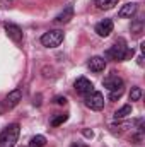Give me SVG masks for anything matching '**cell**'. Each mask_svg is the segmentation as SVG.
<instances>
[{
    "label": "cell",
    "mask_w": 145,
    "mask_h": 147,
    "mask_svg": "<svg viewBox=\"0 0 145 147\" xmlns=\"http://www.w3.org/2000/svg\"><path fill=\"white\" fill-rule=\"evenodd\" d=\"M19 132H21L19 123H12L5 127L3 132L0 134V147H14L19 139Z\"/></svg>",
    "instance_id": "2"
},
{
    "label": "cell",
    "mask_w": 145,
    "mask_h": 147,
    "mask_svg": "<svg viewBox=\"0 0 145 147\" xmlns=\"http://www.w3.org/2000/svg\"><path fill=\"white\" fill-rule=\"evenodd\" d=\"M128 115H132V105H125V106H121L119 110L114 113V118H116V120H123V118H126Z\"/></svg>",
    "instance_id": "14"
},
{
    "label": "cell",
    "mask_w": 145,
    "mask_h": 147,
    "mask_svg": "<svg viewBox=\"0 0 145 147\" xmlns=\"http://www.w3.org/2000/svg\"><path fill=\"white\" fill-rule=\"evenodd\" d=\"M118 3V0H96V7L99 10H109Z\"/></svg>",
    "instance_id": "13"
},
{
    "label": "cell",
    "mask_w": 145,
    "mask_h": 147,
    "mask_svg": "<svg viewBox=\"0 0 145 147\" xmlns=\"http://www.w3.org/2000/svg\"><path fill=\"white\" fill-rule=\"evenodd\" d=\"M142 98V89L140 87H133L130 92V101H138Z\"/></svg>",
    "instance_id": "18"
},
{
    "label": "cell",
    "mask_w": 145,
    "mask_h": 147,
    "mask_svg": "<svg viewBox=\"0 0 145 147\" xmlns=\"http://www.w3.org/2000/svg\"><path fill=\"white\" fill-rule=\"evenodd\" d=\"M137 60H138V65H140V67H142V65H144V55H140V57H138V58H137Z\"/></svg>",
    "instance_id": "24"
},
{
    "label": "cell",
    "mask_w": 145,
    "mask_h": 147,
    "mask_svg": "<svg viewBox=\"0 0 145 147\" xmlns=\"http://www.w3.org/2000/svg\"><path fill=\"white\" fill-rule=\"evenodd\" d=\"M70 147H87V146H85V144H82V142H73Z\"/></svg>",
    "instance_id": "23"
},
{
    "label": "cell",
    "mask_w": 145,
    "mask_h": 147,
    "mask_svg": "<svg viewBox=\"0 0 145 147\" xmlns=\"http://www.w3.org/2000/svg\"><path fill=\"white\" fill-rule=\"evenodd\" d=\"M0 5L3 9H9V7H12V0H0Z\"/></svg>",
    "instance_id": "21"
},
{
    "label": "cell",
    "mask_w": 145,
    "mask_h": 147,
    "mask_svg": "<svg viewBox=\"0 0 145 147\" xmlns=\"http://www.w3.org/2000/svg\"><path fill=\"white\" fill-rule=\"evenodd\" d=\"M113 28H114V24H113V21L111 19H104V21H101V22H97L96 24V33H97V36L101 38H108L111 33H113Z\"/></svg>",
    "instance_id": "8"
},
{
    "label": "cell",
    "mask_w": 145,
    "mask_h": 147,
    "mask_svg": "<svg viewBox=\"0 0 145 147\" xmlns=\"http://www.w3.org/2000/svg\"><path fill=\"white\" fill-rule=\"evenodd\" d=\"M142 29H144V21H142V19H137V21L132 24V33H133L135 36H140Z\"/></svg>",
    "instance_id": "16"
},
{
    "label": "cell",
    "mask_w": 145,
    "mask_h": 147,
    "mask_svg": "<svg viewBox=\"0 0 145 147\" xmlns=\"http://www.w3.org/2000/svg\"><path fill=\"white\" fill-rule=\"evenodd\" d=\"M62 41H63V31L60 29H51L41 36V45L46 48H56L62 45Z\"/></svg>",
    "instance_id": "3"
},
{
    "label": "cell",
    "mask_w": 145,
    "mask_h": 147,
    "mask_svg": "<svg viewBox=\"0 0 145 147\" xmlns=\"http://www.w3.org/2000/svg\"><path fill=\"white\" fill-rule=\"evenodd\" d=\"M70 19H73V5H67L56 17H55V22H60V24H67Z\"/></svg>",
    "instance_id": "11"
},
{
    "label": "cell",
    "mask_w": 145,
    "mask_h": 147,
    "mask_svg": "<svg viewBox=\"0 0 145 147\" xmlns=\"http://www.w3.org/2000/svg\"><path fill=\"white\" fill-rule=\"evenodd\" d=\"M3 29H5L7 36L10 38L14 43H21V41H22V29H21L17 24H12V22H5V24H3Z\"/></svg>",
    "instance_id": "7"
},
{
    "label": "cell",
    "mask_w": 145,
    "mask_h": 147,
    "mask_svg": "<svg viewBox=\"0 0 145 147\" xmlns=\"http://www.w3.org/2000/svg\"><path fill=\"white\" fill-rule=\"evenodd\" d=\"M21 99H22V89H14V91H10V92L7 94V98H5V108L10 110V108L17 106Z\"/></svg>",
    "instance_id": "9"
},
{
    "label": "cell",
    "mask_w": 145,
    "mask_h": 147,
    "mask_svg": "<svg viewBox=\"0 0 145 147\" xmlns=\"http://www.w3.org/2000/svg\"><path fill=\"white\" fill-rule=\"evenodd\" d=\"M68 120V115H58V116H55L53 120H51V127H58V125H62L63 121H67Z\"/></svg>",
    "instance_id": "17"
},
{
    "label": "cell",
    "mask_w": 145,
    "mask_h": 147,
    "mask_svg": "<svg viewBox=\"0 0 145 147\" xmlns=\"http://www.w3.org/2000/svg\"><path fill=\"white\" fill-rule=\"evenodd\" d=\"M53 103L55 105H60V106H65L67 105V98L65 96H55L53 98Z\"/></svg>",
    "instance_id": "20"
},
{
    "label": "cell",
    "mask_w": 145,
    "mask_h": 147,
    "mask_svg": "<svg viewBox=\"0 0 145 147\" xmlns=\"http://www.w3.org/2000/svg\"><path fill=\"white\" fill-rule=\"evenodd\" d=\"M133 53H135V51H133V48L126 46V41H125L123 38H119V39H116V43L109 48L104 55H106V58H109V60L123 62V60L132 58V57H133Z\"/></svg>",
    "instance_id": "1"
},
{
    "label": "cell",
    "mask_w": 145,
    "mask_h": 147,
    "mask_svg": "<svg viewBox=\"0 0 145 147\" xmlns=\"http://www.w3.org/2000/svg\"><path fill=\"white\" fill-rule=\"evenodd\" d=\"M87 67H89L92 72L99 74V72H103V70L106 69V60H104L103 57H92V58L89 60Z\"/></svg>",
    "instance_id": "10"
},
{
    "label": "cell",
    "mask_w": 145,
    "mask_h": 147,
    "mask_svg": "<svg viewBox=\"0 0 145 147\" xmlns=\"http://www.w3.org/2000/svg\"><path fill=\"white\" fill-rule=\"evenodd\" d=\"M103 86L108 89L109 92L118 91V89H125V82H123V79L118 77V75H108V77L103 80Z\"/></svg>",
    "instance_id": "6"
},
{
    "label": "cell",
    "mask_w": 145,
    "mask_h": 147,
    "mask_svg": "<svg viewBox=\"0 0 145 147\" xmlns=\"http://www.w3.org/2000/svg\"><path fill=\"white\" fill-rule=\"evenodd\" d=\"M82 134H84V137H87V139H92V137H94V132H92V130H84Z\"/></svg>",
    "instance_id": "22"
},
{
    "label": "cell",
    "mask_w": 145,
    "mask_h": 147,
    "mask_svg": "<svg viewBox=\"0 0 145 147\" xmlns=\"http://www.w3.org/2000/svg\"><path fill=\"white\" fill-rule=\"evenodd\" d=\"M123 92H125V89H118V91H113V92H109V101H118L121 96H123Z\"/></svg>",
    "instance_id": "19"
},
{
    "label": "cell",
    "mask_w": 145,
    "mask_h": 147,
    "mask_svg": "<svg viewBox=\"0 0 145 147\" xmlns=\"http://www.w3.org/2000/svg\"><path fill=\"white\" fill-rule=\"evenodd\" d=\"M46 146V137L44 135H34L29 142V147H44Z\"/></svg>",
    "instance_id": "15"
},
{
    "label": "cell",
    "mask_w": 145,
    "mask_h": 147,
    "mask_svg": "<svg viewBox=\"0 0 145 147\" xmlns=\"http://www.w3.org/2000/svg\"><path fill=\"white\" fill-rule=\"evenodd\" d=\"M85 106L91 108V110H94V111H101L104 108V96L101 92L92 91L91 94L85 96Z\"/></svg>",
    "instance_id": "4"
},
{
    "label": "cell",
    "mask_w": 145,
    "mask_h": 147,
    "mask_svg": "<svg viewBox=\"0 0 145 147\" xmlns=\"http://www.w3.org/2000/svg\"><path fill=\"white\" fill-rule=\"evenodd\" d=\"M73 86H75V91L79 94H82V96H87V94H91L94 91V84L89 79H85V77H79Z\"/></svg>",
    "instance_id": "5"
},
{
    "label": "cell",
    "mask_w": 145,
    "mask_h": 147,
    "mask_svg": "<svg viewBox=\"0 0 145 147\" xmlns=\"http://www.w3.org/2000/svg\"><path fill=\"white\" fill-rule=\"evenodd\" d=\"M137 10H138V3L130 2V3H126V5H123V7L119 9L118 16H119V17H133V16L137 14Z\"/></svg>",
    "instance_id": "12"
}]
</instances>
